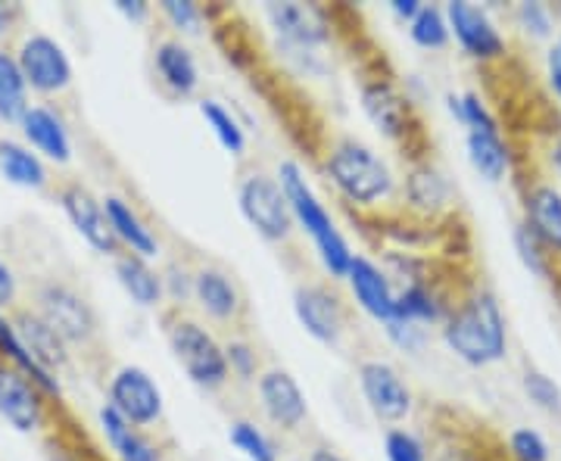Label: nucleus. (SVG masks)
Returning <instances> with one entry per match:
<instances>
[{
	"mask_svg": "<svg viewBox=\"0 0 561 461\" xmlns=\"http://www.w3.org/2000/svg\"><path fill=\"white\" fill-rule=\"evenodd\" d=\"M383 334H387V341L393 343L397 349H402V353H419L421 346H424V327H421V324H412V321L390 319L383 324Z\"/></svg>",
	"mask_w": 561,
	"mask_h": 461,
	"instance_id": "obj_44",
	"label": "nucleus"
},
{
	"mask_svg": "<svg viewBox=\"0 0 561 461\" xmlns=\"http://www.w3.org/2000/svg\"><path fill=\"white\" fill-rule=\"evenodd\" d=\"M522 224L561 262V187L546 178L524 181Z\"/></svg>",
	"mask_w": 561,
	"mask_h": 461,
	"instance_id": "obj_15",
	"label": "nucleus"
},
{
	"mask_svg": "<svg viewBox=\"0 0 561 461\" xmlns=\"http://www.w3.org/2000/svg\"><path fill=\"white\" fill-rule=\"evenodd\" d=\"M256 396H260L262 415L278 430L294 434L309 418L306 393H302V387L287 368H265L256 378Z\"/></svg>",
	"mask_w": 561,
	"mask_h": 461,
	"instance_id": "obj_14",
	"label": "nucleus"
},
{
	"mask_svg": "<svg viewBox=\"0 0 561 461\" xmlns=\"http://www.w3.org/2000/svg\"><path fill=\"white\" fill-rule=\"evenodd\" d=\"M0 172L3 178L16 187H32L38 191L47 184V169L38 160V153H32L28 147L13 141H0Z\"/></svg>",
	"mask_w": 561,
	"mask_h": 461,
	"instance_id": "obj_30",
	"label": "nucleus"
},
{
	"mask_svg": "<svg viewBox=\"0 0 561 461\" xmlns=\"http://www.w3.org/2000/svg\"><path fill=\"white\" fill-rule=\"evenodd\" d=\"M165 341H169L175 361L184 368V374L201 390L216 393L221 387H228L231 371H228V359H225V343L216 341L213 331H206L201 321L172 312L165 321Z\"/></svg>",
	"mask_w": 561,
	"mask_h": 461,
	"instance_id": "obj_4",
	"label": "nucleus"
},
{
	"mask_svg": "<svg viewBox=\"0 0 561 461\" xmlns=\"http://www.w3.org/2000/svg\"><path fill=\"white\" fill-rule=\"evenodd\" d=\"M449 309H453V302L446 300V293L434 284V278H424V281L402 284L397 290V315L393 319L427 327V324H443Z\"/></svg>",
	"mask_w": 561,
	"mask_h": 461,
	"instance_id": "obj_25",
	"label": "nucleus"
},
{
	"mask_svg": "<svg viewBox=\"0 0 561 461\" xmlns=\"http://www.w3.org/2000/svg\"><path fill=\"white\" fill-rule=\"evenodd\" d=\"M116 278H119L122 290L128 293V300L140 309H157L165 300L162 272H157L150 260H144V256L119 253L116 256Z\"/></svg>",
	"mask_w": 561,
	"mask_h": 461,
	"instance_id": "obj_28",
	"label": "nucleus"
},
{
	"mask_svg": "<svg viewBox=\"0 0 561 461\" xmlns=\"http://www.w3.org/2000/svg\"><path fill=\"white\" fill-rule=\"evenodd\" d=\"M197 110H201L206 128H209V131L216 135V141L221 143V150L231 153V157H243V150H247V131H243V125L238 122V116H234L225 103L213 101V97H203V101L197 103Z\"/></svg>",
	"mask_w": 561,
	"mask_h": 461,
	"instance_id": "obj_31",
	"label": "nucleus"
},
{
	"mask_svg": "<svg viewBox=\"0 0 561 461\" xmlns=\"http://www.w3.org/2000/svg\"><path fill=\"white\" fill-rule=\"evenodd\" d=\"M556 290H559V300H561V275H559V281H556Z\"/></svg>",
	"mask_w": 561,
	"mask_h": 461,
	"instance_id": "obj_54",
	"label": "nucleus"
},
{
	"mask_svg": "<svg viewBox=\"0 0 561 461\" xmlns=\"http://www.w3.org/2000/svg\"><path fill=\"white\" fill-rule=\"evenodd\" d=\"M20 125L25 141L38 153H44L47 160L60 162V165L72 160V141H69V131L57 113H50L47 106H28Z\"/></svg>",
	"mask_w": 561,
	"mask_h": 461,
	"instance_id": "obj_26",
	"label": "nucleus"
},
{
	"mask_svg": "<svg viewBox=\"0 0 561 461\" xmlns=\"http://www.w3.org/2000/svg\"><path fill=\"white\" fill-rule=\"evenodd\" d=\"M356 381H359L362 400L378 422L402 424L409 422V415L415 412V393L405 383L397 365L383 359L359 361Z\"/></svg>",
	"mask_w": 561,
	"mask_h": 461,
	"instance_id": "obj_8",
	"label": "nucleus"
},
{
	"mask_svg": "<svg viewBox=\"0 0 561 461\" xmlns=\"http://www.w3.org/2000/svg\"><path fill=\"white\" fill-rule=\"evenodd\" d=\"M110 405L119 412L131 427H153L160 424L165 412L160 383L150 378L147 368L140 365H122L119 371L110 378Z\"/></svg>",
	"mask_w": 561,
	"mask_h": 461,
	"instance_id": "obj_11",
	"label": "nucleus"
},
{
	"mask_svg": "<svg viewBox=\"0 0 561 461\" xmlns=\"http://www.w3.org/2000/svg\"><path fill=\"white\" fill-rule=\"evenodd\" d=\"M343 281L350 284V293H353L356 306L368 319L378 321L381 327L397 315V287L375 260L356 253Z\"/></svg>",
	"mask_w": 561,
	"mask_h": 461,
	"instance_id": "obj_17",
	"label": "nucleus"
},
{
	"mask_svg": "<svg viewBox=\"0 0 561 461\" xmlns=\"http://www.w3.org/2000/svg\"><path fill=\"white\" fill-rule=\"evenodd\" d=\"M421 10V0H390V13L402 22V25H409V22L419 16Z\"/></svg>",
	"mask_w": 561,
	"mask_h": 461,
	"instance_id": "obj_48",
	"label": "nucleus"
},
{
	"mask_svg": "<svg viewBox=\"0 0 561 461\" xmlns=\"http://www.w3.org/2000/svg\"><path fill=\"white\" fill-rule=\"evenodd\" d=\"M359 106L365 119L371 122L387 141L405 143V147L412 143L419 131V116L409 94H402L397 88V81H390L387 76H371L362 81Z\"/></svg>",
	"mask_w": 561,
	"mask_h": 461,
	"instance_id": "obj_7",
	"label": "nucleus"
},
{
	"mask_svg": "<svg viewBox=\"0 0 561 461\" xmlns=\"http://www.w3.org/2000/svg\"><path fill=\"white\" fill-rule=\"evenodd\" d=\"M306 461H346V459L337 456L334 449H328V446H319V449H312V452H309V459Z\"/></svg>",
	"mask_w": 561,
	"mask_h": 461,
	"instance_id": "obj_50",
	"label": "nucleus"
},
{
	"mask_svg": "<svg viewBox=\"0 0 561 461\" xmlns=\"http://www.w3.org/2000/svg\"><path fill=\"white\" fill-rule=\"evenodd\" d=\"M16 300V275L7 262H0V309Z\"/></svg>",
	"mask_w": 561,
	"mask_h": 461,
	"instance_id": "obj_47",
	"label": "nucleus"
},
{
	"mask_svg": "<svg viewBox=\"0 0 561 461\" xmlns=\"http://www.w3.org/2000/svg\"><path fill=\"white\" fill-rule=\"evenodd\" d=\"M16 324V334H20L22 346L28 349V356L35 359L41 371H47L50 378H57V371L66 368V343L62 337L41 319L38 312H22L20 319L13 321Z\"/></svg>",
	"mask_w": 561,
	"mask_h": 461,
	"instance_id": "obj_24",
	"label": "nucleus"
},
{
	"mask_svg": "<svg viewBox=\"0 0 561 461\" xmlns=\"http://www.w3.org/2000/svg\"><path fill=\"white\" fill-rule=\"evenodd\" d=\"M160 13L162 20L169 22L175 32H181V35H197L203 20H206L203 7L194 3V0H162Z\"/></svg>",
	"mask_w": 561,
	"mask_h": 461,
	"instance_id": "obj_42",
	"label": "nucleus"
},
{
	"mask_svg": "<svg viewBox=\"0 0 561 461\" xmlns=\"http://www.w3.org/2000/svg\"><path fill=\"white\" fill-rule=\"evenodd\" d=\"M3 28H7V13H3V7H0V35H3Z\"/></svg>",
	"mask_w": 561,
	"mask_h": 461,
	"instance_id": "obj_52",
	"label": "nucleus"
},
{
	"mask_svg": "<svg viewBox=\"0 0 561 461\" xmlns=\"http://www.w3.org/2000/svg\"><path fill=\"white\" fill-rule=\"evenodd\" d=\"M116 10H119L125 20L131 22V25H140V22L150 20V3L147 0H116Z\"/></svg>",
	"mask_w": 561,
	"mask_h": 461,
	"instance_id": "obj_46",
	"label": "nucleus"
},
{
	"mask_svg": "<svg viewBox=\"0 0 561 461\" xmlns=\"http://www.w3.org/2000/svg\"><path fill=\"white\" fill-rule=\"evenodd\" d=\"M50 461H79V459H72V456H66V452H54Z\"/></svg>",
	"mask_w": 561,
	"mask_h": 461,
	"instance_id": "obj_51",
	"label": "nucleus"
},
{
	"mask_svg": "<svg viewBox=\"0 0 561 461\" xmlns=\"http://www.w3.org/2000/svg\"><path fill=\"white\" fill-rule=\"evenodd\" d=\"M546 84H549L552 97L561 103V35L546 50Z\"/></svg>",
	"mask_w": 561,
	"mask_h": 461,
	"instance_id": "obj_45",
	"label": "nucleus"
},
{
	"mask_svg": "<svg viewBox=\"0 0 561 461\" xmlns=\"http://www.w3.org/2000/svg\"><path fill=\"white\" fill-rule=\"evenodd\" d=\"M278 184L287 197V206H290V216H294V224L302 228L309 234V241L316 243V253H319L321 268L331 275V281H343L350 265H353V250L350 243L337 231V224L331 219L328 206L319 200V194L312 191V184L306 181V172L297 160H284L278 162Z\"/></svg>",
	"mask_w": 561,
	"mask_h": 461,
	"instance_id": "obj_2",
	"label": "nucleus"
},
{
	"mask_svg": "<svg viewBox=\"0 0 561 461\" xmlns=\"http://www.w3.org/2000/svg\"><path fill=\"white\" fill-rule=\"evenodd\" d=\"M321 169L334 184V191L356 209H378L397 194V178L390 165L359 138H334L324 150Z\"/></svg>",
	"mask_w": 561,
	"mask_h": 461,
	"instance_id": "obj_3",
	"label": "nucleus"
},
{
	"mask_svg": "<svg viewBox=\"0 0 561 461\" xmlns=\"http://www.w3.org/2000/svg\"><path fill=\"white\" fill-rule=\"evenodd\" d=\"M265 20H268L272 32L278 35L287 50L319 54L321 47L331 44V38H334L331 16L319 3H302V0L265 3Z\"/></svg>",
	"mask_w": 561,
	"mask_h": 461,
	"instance_id": "obj_9",
	"label": "nucleus"
},
{
	"mask_svg": "<svg viewBox=\"0 0 561 461\" xmlns=\"http://www.w3.org/2000/svg\"><path fill=\"white\" fill-rule=\"evenodd\" d=\"M38 315L60 334L66 346L69 343H88L98 334V315H94V309L88 306V300L81 293H76L66 284H47V287H41Z\"/></svg>",
	"mask_w": 561,
	"mask_h": 461,
	"instance_id": "obj_12",
	"label": "nucleus"
},
{
	"mask_svg": "<svg viewBox=\"0 0 561 461\" xmlns=\"http://www.w3.org/2000/svg\"><path fill=\"white\" fill-rule=\"evenodd\" d=\"M103 209H106L110 228H113L119 246H125V253H135V256H144V260L160 256V238L153 234V228L147 221L140 219V212L131 203L122 200V197H106Z\"/></svg>",
	"mask_w": 561,
	"mask_h": 461,
	"instance_id": "obj_22",
	"label": "nucleus"
},
{
	"mask_svg": "<svg viewBox=\"0 0 561 461\" xmlns=\"http://www.w3.org/2000/svg\"><path fill=\"white\" fill-rule=\"evenodd\" d=\"M60 206L66 212V219L72 221V228L79 231L84 241L91 243L98 253L103 256H119V241L110 228V219H106V209H103V200H98L88 187L81 184H66L60 191Z\"/></svg>",
	"mask_w": 561,
	"mask_h": 461,
	"instance_id": "obj_16",
	"label": "nucleus"
},
{
	"mask_svg": "<svg viewBox=\"0 0 561 461\" xmlns=\"http://www.w3.org/2000/svg\"><path fill=\"white\" fill-rule=\"evenodd\" d=\"M294 315L300 327L321 346H337L346 334V302L331 284H300L294 290Z\"/></svg>",
	"mask_w": 561,
	"mask_h": 461,
	"instance_id": "obj_10",
	"label": "nucleus"
},
{
	"mask_svg": "<svg viewBox=\"0 0 561 461\" xmlns=\"http://www.w3.org/2000/svg\"><path fill=\"white\" fill-rule=\"evenodd\" d=\"M522 390L534 408H540L546 415H561V387L546 371L527 368L522 374Z\"/></svg>",
	"mask_w": 561,
	"mask_h": 461,
	"instance_id": "obj_38",
	"label": "nucleus"
},
{
	"mask_svg": "<svg viewBox=\"0 0 561 461\" xmlns=\"http://www.w3.org/2000/svg\"><path fill=\"white\" fill-rule=\"evenodd\" d=\"M449 113L453 119L465 125V131H490V128H502L500 116L486 106L481 94L465 91V94H449Z\"/></svg>",
	"mask_w": 561,
	"mask_h": 461,
	"instance_id": "obj_35",
	"label": "nucleus"
},
{
	"mask_svg": "<svg viewBox=\"0 0 561 461\" xmlns=\"http://www.w3.org/2000/svg\"><path fill=\"white\" fill-rule=\"evenodd\" d=\"M402 200L409 206V212H415L421 219H437L453 203V187L434 162L419 160L405 172Z\"/></svg>",
	"mask_w": 561,
	"mask_h": 461,
	"instance_id": "obj_20",
	"label": "nucleus"
},
{
	"mask_svg": "<svg viewBox=\"0 0 561 461\" xmlns=\"http://www.w3.org/2000/svg\"><path fill=\"white\" fill-rule=\"evenodd\" d=\"M508 461H552V449L537 427H512L505 437Z\"/></svg>",
	"mask_w": 561,
	"mask_h": 461,
	"instance_id": "obj_39",
	"label": "nucleus"
},
{
	"mask_svg": "<svg viewBox=\"0 0 561 461\" xmlns=\"http://www.w3.org/2000/svg\"><path fill=\"white\" fill-rule=\"evenodd\" d=\"M409 28V38L421 50H446L449 47V22H446V10L434 7V3H421L419 16L405 25Z\"/></svg>",
	"mask_w": 561,
	"mask_h": 461,
	"instance_id": "obj_34",
	"label": "nucleus"
},
{
	"mask_svg": "<svg viewBox=\"0 0 561 461\" xmlns=\"http://www.w3.org/2000/svg\"><path fill=\"white\" fill-rule=\"evenodd\" d=\"M98 418H101L103 437L113 446V452L119 456V461H162L160 446L150 440L140 427H131V424L125 422L110 402H103Z\"/></svg>",
	"mask_w": 561,
	"mask_h": 461,
	"instance_id": "obj_27",
	"label": "nucleus"
},
{
	"mask_svg": "<svg viewBox=\"0 0 561 461\" xmlns=\"http://www.w3.org/2000/svg\"><path fill=\"white\" fill-rule=\"evenodd\" d=\"M546 160L552 165V172L561 178V135H556L552 141H549V150H546Z\"/></svg>",
	"mask_w": 561,
	"mask_h": 461,
	"instance_id": "obj_49",
	"label": "nucleus"
},
{
	"mask_svg": "<svg viewBox=\"0 0 561 461\" xmlns=\"http://www.w3.org/2000/svg\"><path fill=\"white\" fill-rule=\"evenodd\" d=\"M512 241H515V253H518V260L522 265L534 275V278H540V281L556 284L561 275V262L542 246L527 228H524L522 221L515 224V234H512Z\"/></svg>",
	"mask_w": 561,
	"mask_h": 461,
	"instance_id": "obj_33",
	"label": "nucleus"
},
{
	"mask_svg": "<svg viewBox=\"0 0 561 461\" xmlns=\"http://www.w3.org/2000/svg\"><path fill=\"white\" fill-rule=\"evenodd\" d=\"M552 10H556V20L561 22V0H559V3H556V7H552Z\"/></svg>",
	"mask_w": 561,
	"mask_h": 461,
	"instance_id": "obj_53",
	"label": "nucleus"
},
{
	"mask_svg": "<svg viewBox=\"0 0 561 461\" xmlns=\"http://www.w3.org/2000/svg\"><path fill=\"white\" fill-rule=\"evenodd\" d=\"M0 356H3L7 365L20 368L28 381L38 383L41 393H47V396H60V381H57V378H50L47 371H41L38 365H35V359L28 356V349L22 346L20 334H16V324L7 319V315H0Z\"/></svg>",
	"mask_w": 561,
	"mask_h": 461,
	"instance_id": "obj_29",
	"label": "nucleus"
},
{
	"mask_svg": "<svg viewBox=\"0 0 561 461\" xmlns=\"http://www.w3.org/2000/svg\"><path fill=\"white\" fill-rule=\"evenodd\" d=\"M16 62L25 84L41 94H60L72 81V62L60 41H54L50 35H28L22 41Z\"/></svg>",
	"mask_w": 561,
	"mask_h": 461,
	"instance_id": "obj_13",
	"label": "nucleus"
},
{
	"mask_svg": "<svg viewBox=\"0 0 561 461\" xmlns=\"http://www.w3.org/2000/svg\"><path fill=\"white\" fill-rule=\"evenodd\" d=\"M440 337L446 349L471 368L500 365L508 356V324L496 293L474 287L459 297L440 324Z\"/></svg>",
	"mask_w": 561,
	"mask_h": 461,
	"instance_id": "obj_1",
	"label": "nucleus"
},
{
	"mask_svg": "<svg viewBox=\"0 0 561 461\" xmlns=\"http://www.w3.org/2000/svg\"><path fill=\"white\" fill-rule=\"evenodd\" d=\"M162 287H165V300L184 306L187 300H194V272H187L181 262H172L162 272Z\"/></svg>",
	"mask_w": 561,
	"mask_h": 461,
	"instance_id": "obj_43",
	"label": "nucleus"
},
{
	"mask_svg": "<svg viewBox=\"0 0 561 461\" xmlns=\"http://www.w3.org/2000/svg\"><path fill=\"white\" fill-rule=\"evenodd\" d=\"M443 10H446V22H449V35L468 60L481 62V66H496L508 57V41L483 3L449 0Z\"/></svg>",
	"mask_w": 561,
	"mask_h": 461,
	"instance_id": "obj_6",
	"label": "nucleus"
},
{
	"mask_svg": "<svg viewBox=\"0 0 561 461\" xmlns=\"http://www.w3.org/2000/svg\"><path fill=\"white\" fill-rule=\"evenodd\" d=\"M383 456L387 461H431L424 440L409 427H390L383 434Z\"/></svg>",
	"mask_w": 561,
	"mask_h": 461,
	"instance_id": "obj_40",
	"label": "nucleus"
},
{
	"mask_svg": "<svg viewBox=\"0 0 561 461\" xmlns=\"http://www.w3.org/2000/svg\"><path fill=\"white\" fill-rule=\"evenodd\" d=\"M238 206L247 224L260 234L265 243H287L294 234V216L287 197L280 191L275 175L265 172H250L238 187Z\"/></svg>",
	"mask_w": 561,
	"mask_h": 461,
	"instance_id": "obj_5",
	"label": "nucleus"
},
{
	"mask_svg": "<svg viewBox=\"0 0 561 461\" xmlns=\"http://www.w3.org/2000/svg\"><path fill=\"white\" fill-rule=\"evenodd\" d=\"M28 110V84L22 79L20 62L13 54L0 50V119L22 122Z\"/></svg>",
	"mask_w": 561,
	"mask_h": 461,
	"instance_id": "obj_32",
	"label": "nucleus"
},
{
	"mask_svg": "<svg viewBox=\"0 0 561 461\" xmlns=\"http://www.w3.org/2000/svg\"><path fill=\"white\" fill-rule=\"evenodd\" d=\"M0 418L20 434H35L44 427L41 387L7 361H0Z\"/></svg>",
	"mask_w": 561,
	"mask_h": 461,
	"instance_id": "obj_18",
	"label": "nucleus"
},
{
	"mask_svg": "<svg viewBox=\"0 0 561 461\" xmlns=\"http://www.w3.org/2000/svg\"><path fill=\"white\" fill-rule=\"evenodd\" d=\"M153 69L172 97H191L201 88V66L181 38H162L153 47Z\"/></svg>",
	"mask_w": 561,
	"mask_h": 461,
	"instance_id": "obj_21",
	"label": "nucleus"
},
{
	"mask_svg": "<svg viewBox=\"0 0 561 461\" xmlns=\"http://www.w3.org/2000/svg\"><path fill=\"white\" fill-rule=\"evenodd\" d=\"M194 302L201 306L206 319L219 321V324H238L247 309L241 287L216 265H203L194 272Z\"/></svg>",
	"mask_w": 561,
	"mask_h": 461,
	"instance_id": "obj_19",
	"label": "nucleus"
},
{
	"mask_svg": "<svg viewBox=\"0 0 561 461\" xmlns=\"http://www.w3.org/2000/svg\"><path fill=\"white\" fill-rule=\"evenodd\" d=\"M225 359H228V371L238 378V381L250 383L260 378V353H256V346L250 341H243V337H234V341L225 343Z\"/></svg>",
	"mask_w": 561,
	"mask_h": 461,
	"instance_id": "obj_41",
	"label": "nucleus"
},
{
	"mask_svg": "<svg viewBox=\"0 0 561 461\" xmlns=\"http://www.w3.org/2000/svg\"><path fill=\"white\" fill-rule=\"evenodd\" d=\"M228 440L247 461H278V449L260 424L243 422V418L234 422L228 427Z\"/></svg>",
	"mask_w": 561,
	"mask_h": 461,
	"instance_id": "obj_36",
	"label": "nucleus"
},
{
	"mask_svg": "<svg viewBox=\"0 0 561 461\" xmlns=\"http://www.w3.org/2000/svg\"><path fill=\"white\" fill-rule=\"evenodd\" d=\"M512 20L530 41H556V10L542 0H522L512 10Z\"/></svg>",
	"mask_w": 561,
	"mask_h": 461,
	"instance_id": "obj_37",
	"label": "nucleus"
},
{
	"mask_svg": "<svg viewBox=\"0 0 561 461\" xmlns=\"http://www.w3.org/2000/svg\"><path fill=\"white\" fill-rule=\"evenodd\" d=\"M465 153L471 169L478 172V178L486 184H500L508 178L515 157H512V143L505 141L502 128H490V131H465Z\"/></svg>",
	"mask_w": 561,
	"mask_h": 461,
	"instance_id": "obj_23",
	"label": "nucleus"
}]
</instances>
